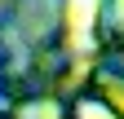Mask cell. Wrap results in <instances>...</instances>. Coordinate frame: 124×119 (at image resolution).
<instances>
[{"mask_svg": "<svg viewBox=\"0 0 124 119\" xmlns=\"http://www.w3.org/2000/svg\"><path fill=\"white\" fill-rule=\"evenodd\" d=\"M89 18H93V0H71V22H75V40H84V31H89Z\"/></svg>", "mask_w": 124, "mask_h": 119, "instance_id": "6da1fadb", "label": "cell"}]
</instances>
